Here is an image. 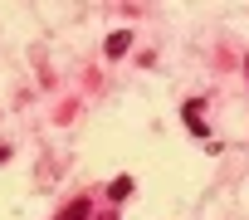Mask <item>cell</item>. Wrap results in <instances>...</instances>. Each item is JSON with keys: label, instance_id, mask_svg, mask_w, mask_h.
Returning <instances> with one entry per match:
<instances>
[{"label": "cell", "instance_id": "obj_1", "mask_svg": "<svg viewBox=\"0 0 249 220\" xmlns=\"http://www.w3.org/2000/svg\"><path fill=\"white\" fill-rule=\"evenodd\" d=\"M103 49H107V59H122V54H127V49H132V30H112Z\"/></svg>", "mask_w": 249, "mask_h": 220}, {"label": "cell", "instance_id": "obj_2", "mask_svg": "<svg viewBox=\"0 0 249 220\" xmlns=\"http://www.w3.org/2000/svg\"><path fill=\"white\" fill-rule=\"evenodd\" d=\"M186 123H191V132H196V137H205V132H210V128H205V118H200V98H191V103H186Z\"/></svg>", "mask_w": 249, "mask_h": 220}, {"label": "cell", "instance_id": "obj_3", "mask_svg": "<svg viewBox=\"0 0 249 220\" xmlns=\"http://www.w3.org/2000/svg\"><path fill=\"white\" fill-rule=\"evenodd\" d=\"M88 215H93V205H88V201H73V205H69L59 220H88Z\"/></svg>", "mask_w": 249, "mask_h": 220}, {"label": "cell", "instance_id": "obj_4", "mask_svg": "<svg viewBox=\"0 0 249 220\" xmlns=\"http://www.w3.org/2000/svg\"><path fill=\"white\" fill-rule=\"evenodd\" d=\"M127 196H132V181L117 176V181H112V201H127Z\"/></svg>", "mask_w": 249, "mask_h": 220}, {"label": "cell", "instance_id": "obj_5", "mask_svg": "<svg viewBox=\"0 0 249 220\" xmlns=\"http://www.w3.org/2000/svg\"><path fill=\"white\" fill-rule=\"evenodd\" d=\"M244 73H249V59H244Z\"/></svg>", "mask_w": 249, "mask_h": 220}]
</instances>
